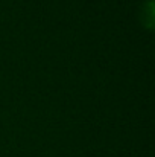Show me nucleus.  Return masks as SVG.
I'll list each match as a JSON object with an SVG mask.
<instances>
[{
  "mask_svg": "<svg viewBox=\"0 0 155 157\" xmlns=\"http://www.w3.org/2000/svg\"><path fill=\"white\" fill-rule=\"evenodd\" d=\"M140 21L142 25L152 31L155 25V2L154 0H146L142 6V11H140Z\"/></svg>",
  "mask_w": 155,
  "mask_h": 157,
  "instance_id": "f257e3e1",
  "label": "nucleus"
}]
</instances>
